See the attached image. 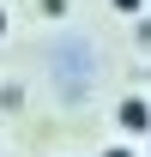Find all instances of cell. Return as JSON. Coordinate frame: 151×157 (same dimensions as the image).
<instances>
[{
	"instance_id": "3",
	"label": "cell",
	"mask_w": 151,
	"mask_h": 157,
	"mask_svg": "<svg viewBox=\"0 0 151 157\" xmlns=\"http://www.w3.org/2000/svg\"><path fill=\"white\" fill-rule=\"evenodd\" d=\"M42 12H48V18H60V12H67V0H42Z\"/></svg>"
},
{
	"instance_id": "2",
	"label": "cell",
	"mask_w": 151,
	"mask_h": 157,
	"mask_svg": "<svg viewBox=\"0 0 151 157\" xmlns=\"http://www.w3.org/2000/svg\"><path fill=\"white\" fill-rule=\"evenodd\" d=\"M97 157H139V151H133V145H103Z\"/></svg>"
},
{
	"instance_id": "5",
	"label": "cell",
	"mask_w": 151,
	"mask_h": 157,
	"mask_svg": "<svg viewBox=\"0 0 151 157\" xmlns=\"http://www.w3.org/2000/svg\"><path fill=\"white\" fill-rule=\"evenodd\" d=\"M6 30H12V18H6V6H0V36H6Z\"/></svg>"
},
{
	"instance_id": "4",
	"label": "cell",
	"mask_w": 151,
	"mask_h": 157,
	"mask_svg": "<svg viewBox=\"0 0 151 157\" xmlns=\"http://www.w3.org/2000/svg\"><path fill=\"white\" fill-rule=\"evenodd\" d=\"M115 12H139V6H145V0H109Z\"/></svg>"
},
{
	"instance_id": "1",
	"label": "cell",
	"mask_w": 151,
	"mask_h": 157,
	"mask_svg": "<svg viewBox=\"0 0 151 157\" xmlns=\"http://www.w3.org/2000/svg\"><path fill=\"white\" fill-rule=\"evenodd\" d=\"M115 121H121L127 139H145L151 133V103L145 97H121V103H115Z\"/></svg>"
}]
</instances>
